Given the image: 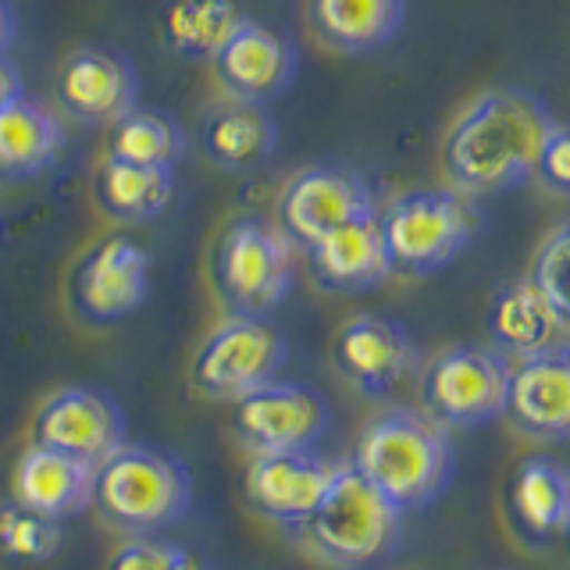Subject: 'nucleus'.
Instances as JSON below:
<instances>
[{"instance_id": "1", "label": "nucleus", "mask_w": 570, "mask_h": 570, "mask_svg": "<svg viewBox=\"0 0 570 570\" xmlns=\"http://www.w3.org/2000/svg\"><path fill=\"white\" fill-rule=\"evenodd\" d=\"M557 118L539 94L524 86H499L481 94L442 142L445 178L471 196L503 193L534 175Z\"/></svg>"}, {"instance_id": "2", "label": "nucleus", "mask_w": 570, "mask_h": 570, "mask_svg": "<svg viewBox=\"0 0 570 570\" xmlns=\"http://www.w3.org/2000/svg\"><path fill=\"white\" fill-rule=\"evenodd\" d=\"M350 463L403 513L428 510L450 492L456 450L450 428L421 410H385L356 435Z\"/></svg>"}, {"instance_id": "3", "label": "nucleus", "mask_w": 570, "mask_h": 570, "mask_svg": "<svg viewBox=\"0 0 570 570\" xmlns=\"http://www.w3.org/2000/svg\"><path fill=\"white\" fill-rule=\"evenodd\" d=\"M403 517L353 463H338L325 499L293 534L335 570H382L403 549Z\"/></svg>"}, {"instance_id": "4", "label": "nucleus", "mask_w": 570, "mask_h": 570, "mask_svg": "<svg viewBox=\"0 0 570 570\" xmlns=\"http://www.w3.org/2000/svg\"><path fill=\"white\" fill-rule=\"evenodd\" d=\"M193 503V474L183 456L150 442H121L97 463L94 499L107 528L121 534H160L186 521Z\"/></svg>"}, {"instance_id": "5", "label": "nucleus", "mask_w": 570, "mask_h": 570, "mask_svg": "<svg viewBox=\"0 0 570 570\" xmlns=\"http://www.w3.org/2000/svg\"><path fill=\"white\" fill-rule=\"evenodd\" d=\"M379 228L392 275L428 278L471 246L478 214L463 193L417 189L392 200L389 210L379 214Z\"/></svg>"}, {"instance_id": "6", "label": "nucleus", "mask_w": 570, "mask_h": 570, "mask_svg": "<svg viewBox=\"0 0 570 570\" xmlns=\"http://www.w3.org/2000/svg\"><path fill=\"white\" fill-rule=\"evenodd\" d=\"M210 272L228 314L272 317L293 289V243L275 225L239 218L222 232Z\"/></svg>"}, {"instance_id": "7", "label": "nucleus", "mask_w": 570, "mask_h": 570, "mask_svg": "<svg viewBox=\"0 0 570 570\" xmlns=\"http://www.w3.org/2000/svg\"><path fill=\"white\" fill-rule=\"evenodd\" d=\"M510 356L495 346H453L442 350L421 374L424 414L442 428L492 424L507 410Z\"/></svg>"}, {"instance_id": "8", "label": "nucleus", "mask_w": 570, "mask_h": 570, "mask_svg": "<svg viewBox=\"0 0 570 570\" xmlns=\"http://www.w3.org/2000/svg\"><path fill=\"white\" fill-rule=\"evenodd\" d=\"M285 356H289V338L272 317L228 314V321H222L196 353L193 385L207 400L232 403L249 389L278 379Z\"/></svg>"}, {"instance_id": "9", "label": "nucleus", "mask_w": 570, "mask_h": 570, "mask_svg": "<svg viewBox=\"0 0 570 570\" xmlns=\"http://www.w3.org/2000/svg\"><path fill=\"white\" fill-rule=\"evenodd\" d=\"M332 406L317 389L303 382H264L232 400V432L254 456L299 453L328 435Z\"/></svg>"}, {"instance_id": "10", "label": "nucleus", "mask_w": 570, "mask_h": 570, "mask_svg": "<svg viewBox=\"0 0 570 570\" xmlns=\"http://www.w3.org/2000/svg\"><path fill=\"white\" fill-rule=\"evenodd\" d=\"M150 296V254L129 236H104L76 264L68 282L71 311L82 325L111 328Z\"/></svg>"}, {"instance_id": "11", "label": "nucleus", "mask_w": 570, "mask_h": 570, "mask_svg": "<svg viewBox=\"0 0 570 570\" xmlns=\"http://www.w3.org/2000/svg\"><path fill=\"white\" fill-rule=\"evenodd\" d=\"M214 76L232 100L267 104L296 82L299 50L282 26L246 14L228 43L214 53Z\"/></svg>"}, {"instance_id": "12", "label": "nucleus", "mask_w": 570, "mask_h": 570, "mask_svg": "<svg viewBox=\"0 0 570 570\" xmlns=\"http://www.w3.org/2000/svg\"><path fill=\"white\" fill-rule=\"evenodd\" d=\"M32 442L97 468L125 442V414L111 392L68 385L40 406L32 421Z\"/></svg>"}, {"instance_id": "13", "label": "nucleus", "mask_w": 570, "mask_h": 570, "mask_svg": "<svg viewBox=\"0 0 570 570\" xmlns=\"http://www.w3.org/2000/svg\"><path fill=\"white\" fill-rule=\"evenodd\" d=\"M374 200L361 175L343 165H311L278 193V228L285 239L311 246L325 232L371 214Z\"/></svg>"}, {"instance_id": "14", "label": "nucleus", "mask_w": 570, "mask_h": 570, "mask_svg": "<svg viewBox=\"0 0 570 570\" xmlns=\"http://www.w3.org/2000/svg\"><path fill=\"white\" fill-rule=\"evenodd\" d=\"M53 94H58L61 115L71 121L111 125L139 104V79L121 50L86 43L61 61Z\"/></svg>"}, {"instance_id": "15", "label": "nucleus", "mask_w": 570, "mask_h": 570, "mask_svg": "<svg viewBox=\"0 0 570 570\" xmlns=\"http://www.w3.org/2000/svg\"><path fill=\"white\" fill-rule=\"evenodd\" d=\"M332 364L361 396H385L417 364L406 325L389 314H356L338 328Z\"/></svg>"}, {"instance_id": "16", "label": "nucleus", "mask_w": 570, "mask_h": 570, "mask_svg": "<svg viewBox=\"0 0 570 570\" xmlns=\"http://www.w3.org/2000/svg\"><path fill=\"white\" fill-rule=\"evenodd\" d=\"M503 417L528 439L567 442L570 435V353L567 343L517 356Z\"/></svg>"}, {"instance_id": "17", "label": "nucleus", "mask_w": 570, "mask_h": 570, "mask_svg": "<svg viewBox=\"0 0 570 570\" xmlns=\"http://www.w3.org/2000/svg\"><path fill=\"white\" fill-rule=\"evenodd\" d=\"M335 471L338 460H328L314 450L267 453V456H254V463L246 468L243 492L246 503L257 513L293 531L317 510Z\"/></svg>"}, {"instance_id": "18", "label": "nucleus", "mask_w": 570, "mask_h": 570, "mask_svg": "<svg viewBox=\"0 0 570 570\" xmlns=\"http://www.w3.org/2000/svg\"><path fill=\"white\" fill-rule=\"evenodd\" d=\"M314 282L325 293H367L392 275L382 228H379V210L361 214L346 225L325 232L321 239L307 246Z\"/></svg>"}, {"instance_id": "19", "label": "nucleus", "mask_w": 570, "mask_h": 570, "mask_svg": "<svg viewBox=\"0 0 570 570\" xmlns=\"http://www.w3.org/2000/svg\"><path fill=\"white\" fill-rule=\"evenodd\" d=\"M94 463L29 442L14 463L11 499L32 513L50 517V521H68V517H79L94 499Z\"/></svg>"}, {"instance_id": "20", "label": "nucleus", "mask_w": 570, "mask_h": 570, "mask_svg": "<svg viewBox=\"0 0 570 570\" xmlns=\"http://www.w3.org/2000/svg\"><path fill=\"white\" fill-rule=\"evenodd\" d=\"M65 154V125L58 111L26 89L0 107V183H26L50 171Z\"/></svg>"}, {"instance_id": "21", "label": "nucleus", "mask_w": 570, "mask_h": 570, "mask_svg": "<svg viewBox=\"0 0 570 570\" xmlns=\"http://www.w3.org/2000/svg\"><path fill=\"white\" fill-rule=\"evenodd\" d=\"M307 22L317 43L364 58L403 32L406 0H307Z\"/></svg>"}, {"instance_id": "22", "label": "nucleus", "mask_w": 570, "mask_h": 570, "mask_svg": "<svg viewBox=\"0 0 570 570\" xmlns=\"http://www.w3.org/2000/svg\"><path fill=\"white\" fill-rule=\"evenodd\" d=\"M485 328L503 356H528L563 343L570 321L552 311L549 299L528 278H517L492 293Z\"/></svg>"}, {"instance_id": "23", "label": "nucleus", "mask_w": 570, "mask_h": 570, "mask_svg": "<svg viewBox=\"0 0 570 570\" xmlns=\"http://www.w3.org/2000/svg\"><path fill=\"white\" fill-rule=\"evenodd\" d=\"M204 154L225 171H254L267 165L278 147V125L264 104L232 100L218 104L200 129Z\"/></svg>"}, {"instance_id": "24", "label": "nucleus", "mask_w": 570, "mask_h": 570, "mask_svg": "<svg viewBox=\"0 0 570 570\" xmlns=\"http://www.w3.org/2000/svg\"><path fill=\"white\" fill-rule=\"evenodd\" d=\"M510 510L517 531L531 546L560 539L570 521V478L552 456H528L510 481Z\"/></svg>"}, {"instance_id": "25", "label": "nucleus", "mask_w": 570, "mask_h": 570, "mask_svg": "<svg viewBox=\"0 0 570 570\" xmlns=\"http://www.w3.org/2000/svg\"><path fill=\"white\" fill-rule=\"evenodd\" d=\"M175 171L171 168H142L129 160L107 157L94 175V196L107 218L121 225L154 222L171 204Z\"/></svg>"}, {"instance_id": "26", "label": "nucleus", "mask_w": 570, "mask_h": 570, "mask_svg": "<svg viewBox=\"0 0 570 570\" xmlns=\"http://www.w3.org/2000/svg\"><path fill=\"white\" fill-rule=\"evenodd\" d=\"M246 18L239 0H165L160 36L171 53L186 61H214L228 36Z\"/></svg>"}, {"instance_id": "27", "label": "nucleus", "mask_w": 570, "mask_h": 570, "mask_svg": "<svg viewBox=\"0 0 570 570\" xmlns=\"http://www.w3.org/2000/svg\"><path fill=\"white\" fill-rule=\"evenodd\" d=\"M107 157L129 160L142 168H178L186 154V132L171 115L154 107H132L118 121L107 125Z\"/></svg>"}, {"instance_id": "28", "label": "nucleus", "mask_w": 570, "mask_h": 570, "mask_svg": "<svg viewBox=\"0 0 570 570\" xmlns=\"http://www.w3.org/2000/svg\"><path fill=\"white\" fill-rule=\"evenodd\" d=\"M61 542V521L18 507L14 499L8 507H0V563L8 570H29L53 560Z\"/></svg>"}, {"instance_id": "29", "label": "nucleus", "mask_w": 570, "mask_h": 570, "mask_svg": "<svg viewBox=\"0 0 570 570\" xmlns=\"http://www.w3.org/2000/svg\"><path fill=\"white\" fill-rule=\"evenodd\" d=\"M567 254H570V228L567 225H557L546 236V243L539 246V254H534V264H531V275L528 282L539 289L549 307L563 314L570 321V299H567Z\"/></svg>"}, {"instance_id": "30", "label": "nucleus", "mask_w": 570, "mask_h": 570, "mask_svg": "<svg viewBox=\"0 0 570 570\" xmlns=\"http://www.w3.org/2000/svg\"><path fill=\"white\" fill-rule=\"evenodd\" d=\"M107 570H210L204 560H196L186 546L160 539V534H139L125 542Z\"/></svg>"}, {"instance_id": "31", "label": "nucleus", "mask_w": 570, "mask_h": 570, "mask_svg": "<svg viewBox=\"0 0 570 570\" xmlns=\"http://www.w3.org/2000/svg\"><path fill=\"white\" fill-rule=\"evenodd\" d=\"M531 178H539V183L549 193H557V196L570 193V136H567V129L560 121H557V129L549 132L539 160H534V175Z\"/></svg>"}, {"instance_id": "32", "label": "nucleus", "mask_w": 570, "mask_h": 570, "mask_svg": "<svg viewBox=\"0 0 570 570\" xmlns=\"http://www.w3.org/2000/svg\"><path fill=\"white\" fill-rule=\"evenodd\" d=\"M18 94H22V76H18V68L4 53V58H0V107H8Z\"/></svg>"}, {"instance_id": "33", "label": "nucleus", "mask_w": 570, "mask_h": 570, "mask_svg": "<svg viewBox=\"0 0 570 570\" xmlns=\"http://www.w3.org/2000/svg\"><path fill=\"white\" fill-rule=\"evenodd\" d=\"M11 43H14V11L8 0H0V58L11 50Z\"/></svg>"}]
</instances>
